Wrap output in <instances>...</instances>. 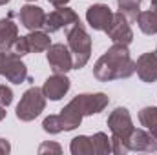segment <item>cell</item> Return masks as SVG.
<instances>
[{"instance_id":"1","label":"cell","mask_w":157,"mask_h":155,"mask_svg":"<svg viewBox=\"0 0 157 155\" xmlns=\"http://www.w3.org/2000/svg\"><path fill=\"white\" fill-rule=\"evenodd\" d=\"M110 104V97L106 93H80L73 97L57 115H49L42 120V130L46 133L57 135L62 131H73L88 115L101 113Z\"/></svg>"},{"instance_id":"2","label":"cell","mask_w":157,"mask_h":155,"mask_svg":"<svg viewBox=\"0 0 157 155\" xmlns=\"http://www.w3.org/2000/svg\"><path fill=\"white\" fill-rule=\"evenodd\" d=\"M135 73V62L132 60L130 49L124 44H113L104 51L93 66V77L101 82L117 78H130Z\"/></svg>"},{"instance_id":"3","label":"cell","mask_w":157,"mask_h":155,"mask_svg":"<svg viewBox=\"0 0 157 155\" xmlns=\"http://www.w3.org/2000/svg\"><path fill=\"white\" fill-rule=\"evenodd\" d=\"M110 131H112V153L115 155H126L130 152V146H128V141L132 137V131L135 130L133 128V122H132V115L126 108L119 106L115 108L108 120H106Z\"/></svg>"},{"instance_id":"4","label":"cell","mask_w":157,"mask_h":155,"mask_svg":"<svg viewBox=\"0 0 157 155\" xmlns=\"http://www.w3.org/2000/svg\"><path fill=\"white\" fill-rule=\"evenodd\" d=\"M66 39H68V47L73 55V70L84 68L91 57V37H90V33L78 22V24L66 29Z\"/></svg>"},{"instance_id":"5","label":"cell","mask_w":157,"mask_h":155,"mask_svg":"<svg viewBox=\"0 0 157 155\" xmlns=\"http://www.w3.org/2000/svg\"><path fill=\"white\" fill-rule=\"evenodd\" d=\"M46 110V95L42 93V88L31 86L29 89L24 91L20 97V102L17 104V119L22 122H31Z\"/></svg>"},{"instance_id":"6","label":"cell","mask_w":157,"mask_h":155,"mask_svg":"<svg viewBox=\"0 0 157 155\" xmlns=\"http://www.w3.org/2000/svg\"><path fill=\"white\" fill-rule=\"evenodd\" d=\"M0 75L13 84H22L26 80L31 82L28 75V66L15 51H0Z\"/></svg>"},{"instance_id":"7","label":"cell","mask_w":157,"mask_h":155,"mask_svg":"<svg viewBox=\"0 0 157 155\" xmlns=\"http://www.w3.org/2000/svg\"><path fill=\"white\" fill-rule=\"evenodd\" d=\"M78 15L66 6L57 7L55 11H51L49 15H46V22H44V31L46 33H57L60 29H68L71 26L78 24Z\"/></svg>"},{"instance_id":"8","label":"cell","mask_w":157,"mask_h":155,"mask_svg":"<svg viewBox=\"0 0 157 155\" xmlns=\"http://www.w3.org/2000/svg\"><path fill=\"white\" fill-rule=\"evenodd\" d=\"M46 59L53 73H68L70 70H73V55L68 44H51L48 47Z\"/></svg>"},{"instance_id":"9","label":"cell","mask_w":157,"mask_h":155,"mask_svg":"<svg viewBox=\"0 0 157 155\" xmlns=\"http://www.w3.org/2000/svg\"><path fill=\"white\" fill-rule=\"evenodd\" d=\"M104 33L108 35V39L112 40L113 44H124V46H130L132 40H133L132 26H130L128 18H126L122 13H113V20H112L110 28H108Z\"/></svg>"},{"instance_id":"10","label":"cell","mask_w":157,"mask_h":155,"mask_svg":"<svg viewBox=\"0 0 157 155\" xmlns=\"http://www.w3.org/2000/svg\"><path fill=\"white\" fill-rule=\"evenodd\" d=\"M71 88V80L66 77V73H53L46 78L42 84V93L49 100H60Z\"/></svg>"},{"instance_id":"11","label":"cell","mask_w":157,"mask_h":155,"mask_svg":"<svg viewBox=\"0 0 157 155\" xmlns=\"http://www.w3.org/2000/svg\"><path fill=\"white\" fill-rule=\"evenodd\" d=\"M86 20L95 31H106L113 20V11L106 4H93L86 11Z\"/></svg>"},{"instance_id":"12","label":"cell","mask_w":157,"mask_h":155,"mask_svg":"<svg viewBox=\"0 0 157 155\" xmlns=\"http://www.w3.org/2000/svg\"><path fill=\"white\" fill-rule=\"evenodd\" d=\"M18 20H20V24H22L26 29L35 31V29L44 28L46 13H44V9L39 7V6L26 4V6H22V7H20V11H18Z\"/></svg>"},{"instance_id":"13","label":"cell","mask_w":157,"mask_h":155,"mask_svg":"<svg viewBox=\"0 0 157 155\" xmlns=\"http://www.w3.org/2000/svg\"><path fill=\"white\" fill-rule=\"evenodd\" d=\"M135 73L146 84L157 82V55L155 51L143 53L135 62Z\"/></svg>"},{"instance_id":"14","label":"cell","mask_w":157,"mask_h":155,"mask_svg":"<svg viewBox=\"0 0 157 155\" xmlns=\"http://www.w3.org/2000/svg\"><path fill=\"white\" fill-rule=\"evenodd\" d=\"M18 40V26L13 22V13L0 18V51H11Z\"/></svg>"},{"instance_id":"15","label":"cell","mask_w":157,"mask_h":155,"mask_svg":"<svg viewBox=\"0 0 157 155\" xmlns=\"http://www.w3.org/2000/svg\"><path fill=\"white\" fill-rule=\"evenodd\" d=\"M130 152H157V139L141 128L132 131V137L128 141Z\"/></svg>"},{"instance_id":"16","label":"cell","mask_w":157,"mask_h":155,"mask_svg":"<svg viewBox=\"0 0 157 155\" xmlns=\"http://www.w3.org/2000/svg\"><path fill=\"white\" fill-rule=\"evenodd\" d=\"M26 42H28L29 53H42V51H48V47L51 46L49 33L40 31V29H35V31H31L29 35H26Z\"/></svg>"},{"instance_id":"17","label":"cell","mask_w":157,"mask_h":155,"mask_svg":"<svg viewBox=\"0 0 157 155\" xmlns=\"http://www.w3.org/2000/svg\"><path fill=\"white\" fill-rule=\"evenodd\" d=\"M137 24L144 35H157V11L155 9L141 11L137 17Z\"/></svg>"},{"instance_id":"18","label":"cell","mask_w":157,"mask_h":155,"mask_svg":"<svg viewBox=\"0 0 157 155\" xmlns=\"http://www.w3.org/2000/svg\"><path fill=\"white\" fill-rule=\"evenodd\" d=\"M139 122L157 139V106H146L139 112Z\"/></svg>"},{"instance_id":"19","label":"cell","mask_w":157,"mask_h":155,"mask_svg":"<svg viewBox=\"0 0 157 155\" xmlns=\"http://www.w3.org/2000/svg\"><path fill=\"white\" fill-rule=\"evenodd\" d=\"M141 4H143V0H117L119 13H122L130 24H133V22H137V17L141 13Z\"/></svg>"},{"instance_id":"20","label":"cell","mask_w":157,"mask_h":155,"mask_svg":"<svg viewBox=\"0 0 157 155\" xmlns=\"http://www.w3.org/2000/svg\"><path fill=\"white\" fill-rule=\"evenodd\" d=\"M70 152L73 155H93V142H91V137H88V135H78L75 139H71Z\"/></svg>"},{"instance_id":"21","label":"cell","mask_w":157,"mask_h":155,"mask_svg":"<svg viewBox=\"0 0 157 155\" xmlns=\"http://www.w3.org/2000/svg\"><path fill=\"white\" fill-rule=\"evenodd\" d=\"M91 142H93V153L95 155L112 153V139L104 131H97L95 135H91Z\"/></svg>"},{"instance_id":"22","label":"cell","mask_w":157,"mask_h":155,"mask_svg":"<svg viewBox=\"0 0 157 155\" xmlns=\"http://www.w3.org/2000/svg\"><path fill=\"white\" fill-rule=\"evenodd\" d=\"M46 153H55L60 155L62 153V146L59 142H53V141H46L39 146V155H46Z\"/></svg>"},{"instance_id":"23","label":"cell","mask_w":157,"mask_h":155,"mask_svg":"<svg viewBox=\"0 0 157 155\" xmlns=\"http://www.w3.org/2000/svg\"><path fill=\"white\" fill-rule=\"evenodd\" d=\"M11 102H13V89L6 84H0V104L7 108Z\"/></svg>"},{"instance_id":"24","label":"cell","mask_w":157,"mask_h":155,"mask_svg":"<svg viewBox=\"0 0 157 155\" xmlns=\"http://www.w3.org/2000/svg\"><path fill=\"white\" fill-rule=\"evenodd\" d=\"M13 51L18 55V57H24L29 53V47H28V42H26V37H18V40L15 42L13 46Z\"/></svg>"},{"instance_id":"25","label":"cell","mask_w":157,"mask_h":155,"mask_svg":"<svg viewBox=\"0 0 157 155\" xmlns=\"http://www.w3.org/2000/svg\"><path fill=\"white\" fill-rule=\"evenodd\" d=\"M9 152H11V144H9V141L0 137V155H7Z\"/></svg>"},{"instance_id":"26","label":"cell","mask_w":157,"mask_h":155,"mask_svg":"<svg viewBox=\"0 0 157 155\" xmlns=\"http://www.w3.org/2000/svg\"><path fill=\"white\" fill-rule=\"evenodd\" d=\"M51 6H55V7H60V6H66L70 0H48Z\"/></svg>"},{"instance_id":"27","label":"cell","mask_w":157,"mask_h":155,"mask_svg":"<svg viewBox=\"0 0 157 155\" xmlns=\"http://www.w3.org/2000/svg\"><path fill=\"white\" fill-rule=\"evenodd\" d=\"M6 115H7L6 106H2V104H0V120H4V119H6Z\"/></svg>"},{"instance_id":"28","label":"cell","mask_w":157,"mask_h":155,"mask_svg":"<svg viewBox=\"0 0 157 155\" xmlns=\"http://www.w3.org/2000/svg\"><path fill=\"white\" fill-rule=\"evenodd\" d=\"M150 9H155V11H157V0H152V4H150Z\"/></svg>"},{"instance_id":"29","label":"cell","mask_w":157,"mask_h":155,"mask_svg":"<svg viewBox=\"0 0 157 155\" xmlns=\"http://www.w3.org/2000/svg\"><path fill=\"white\" fill-rule=\"evenodd\" d=\"M11 0H0V6H6V4H9Z\"/></svg>"},{"instance_id":"30","label":"cell","mask_w":157,"mask_h":155,"mask_svg":"<svg viewBox=\"0 0 157 155\" xmlns=\"http://www.w3.org/2000/svg\"><path fill=\"white\" fill-rule=\"evenodd\" d=\"M28 2H35V0H28Z\"/></svg>"},{"instance_id":"31","label":"cell","mask_w":157,"mask_h":155,"mask_svg":"<svg viewBox=\"0 0 157 155\" xmlns=\"http://www.w3.org/2000/svg\"><path fill=\"white\" fill-rule=\"evenodd\" d=\"M155 55H157V47H155Z\"/></svg>"}]
</instances>
